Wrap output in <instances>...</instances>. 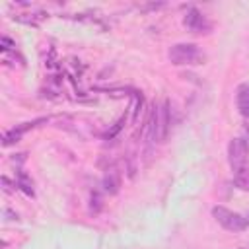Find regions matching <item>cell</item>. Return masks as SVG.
Instances as JSON below:
<instances>
[{
  "label": "cell",
  "mask_w": 249,
  "mask_h": 249,
  "mask_svg": "<svg viewBox=\"0 0 249 249\" xmlns=\"http://www.w3.org/2000/svg\"><path fill=\"white\" fill-rule=\"evenodd\" d=\"M169 124H171L169 101H163L161 105H154L148 121V142H163L169 132Z\"/></svg>",
  "instance_id": "cell-1"
},
{
  "label": "cell",
  "mask_w": 249,
  "mask_h": 249,
  "mask_svg": "<svg viewBox=\"0 0 249 249\" xmlns=\"http://www.w3.org/2000/svg\"><path fill=\"white\" fill-rule=\"evenodd\" d=\"M167 58L175 66H193V64H204L206 56L195 43H177L171 45L167 51Z\"/></svg>",
  "instance_id": "cell-2"
},
{
  "label": "cell",
  "mask_w": 249,
  "mask_h": 249,
  "mask_svg": "<svg viewBox=\"0 0 249 249\" xmlns=\"http://www.w3.org/2000/svg\"><path fill=\"white\" fill-rule=\"evenodd\" d=\"M212 216L228 231H243L249 226L245 216H241L239 212H233V210H230L226 206H214L212 208Z\"/></svg>",
  "instance_id": "cell-3"
},
{
  "label": "cell",
  "mask_w": 249,
  "mask_h": 249,
  "mask_svg": "<svg viewBox=\"0 0 249 249\" xmlns=\"http://www.w3.org/2000/svg\"><path fill=\"white\" fill-rule=\"evenodd\" d=\"M247 160H249V146L243 138H233L230 140L228 144V161H230V167L233 173L245 169L247 165Z\"/></svg>",
  "instance_id": "cell-4"
},
{
  "label": "cell",
  "mask_w": 249,
  "mask_h": 249,
  "mask_svg": "<svg viewBox=\"0 0 249 249\" xmlns=\"http://www.w3.org/2000/svg\"><path fill=\"white\" fill-rule=\"evenodd\" d=\"M183 25L191 31V33H208L212 29L210 21L206 19L204 14H200L196 8H189V12L183 18Z\"/></svg>",
  "instance_id": "cell-5"
},
{
  "label": "cell",
  "mask_w": 249,
  "mask_h": 249,
  "mask_svg": "<svg viewBox=\"0 0 249 249\" xmlns=\"http://www.w3.org/2000/svg\"><path fill=\"white\" fill-rule=\"evenodd\" d=\"M49 119L47 117H41V119H35V121H31V123H21V124H18V126H14L12 130H8L6 134H4V146H10V144H14V142H18L29 128H35L37 124H41V123H47Z\"/></svg>",
  "instance_id": "cell-6"
},
{
  "label": "cell",
  "mask_w": 249,
  "mask_h": 249,
  "mask_svg": "<svg viewBox=\"0 0 249 249\" xmlns=\"http://www.w3.org/2000/svg\"><path fill=\"white\" fill-rule=\"evenodd\" d=\"M235 103L241 117H249V84H239L235 91Z\"/></svg>",
  "instance_id": "cell-7"
},
{
  "label": "cell",
  "mask_w": 249,
  "mask_h": 249,
  "mask_svg": "<svg viewBox=\"0 0 249 249\" xmlns=\"http://www.w3.org/2000/svg\"><path fill=\"white\" fill-rule=\"evenodd\" d=\"M101 185H103V191H105V193L115 195V193L119 191V187H121V175H119V171H117V169H109V171L103 175Z\"/></svg>",
  "instance_id": "cell-8"
},
{
  "label": "cell",
  "mask_w": 249,
  "mask_h": 249,
  "mask_svg": "<svg viewBox=\"0 0 249 249\" xmlns=\"http://www.w3.org/2000/svg\"><path fill=\"white\" fill-rule=\"evenodd\" d=\"M233 185L239 189V191H247L249 193V167L237 171L233 175Z\"/></svg>",
  "instance_id": "cell-9"
},
{
  "label": "cell",
  "mask_w": 249,
  "mask_h": 249,
  "mask_svg": "<svg viewBox=\"0 0 249 249\" xmlns=\"http://www.w3.org/2000/svg\"><path fill=\"white\" fill-rule=\"evenodd\" d=\"M25 195H29V196H33V183H31V179L23 173V171H19V175H18V183H16Z\"/></svg>",
  "instance_id": "cell-10"
},
{
  "label": "cell",
  "mask_w": 249,
  "mask_h": 249,
  "mask_svg": "<svg viewBox=\"0 0 249 249\" xmlns=\"http://www.w3.org/2000/svg\"><path fill=\"white\" fill-rule=\"evenodd\" d=\"M123 124H124V117H123V119H119V121L115 123V126H113L111 130H107L103 136H105V138H113V136H115V134H117V132L123 128Z\"/></svg>",
  "instance_id": "cell-11"
},
{
  "label": "cell",
  "mask_w": 249,
  "mask_h": 249,
  "mask_svg": "<svg viewBox=\"0 0 249 249\" xmlns=\"http://www.w3.org/2000/svg\"><path fill=\"white\" fill-rule=\"evenodd\" d=\"M245 220H247V224H249V212H247V216H245Z\"/></svg>",
  "instance_id": "cell-12"
}]
</instances>
